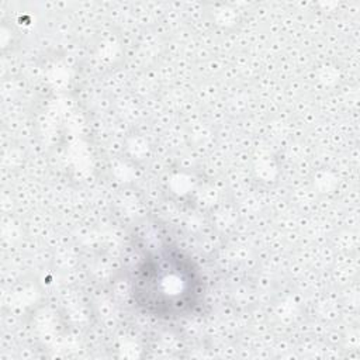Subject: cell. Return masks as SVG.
Instances as JSON below:
<instances>
[{
	"label": "cell",
	"mask_w": 360,
	"mask_h": 360,
	"mask_svg": "<svg viewBox=\"0 0 360 360\" xmlns=\"http://www.w3.org/2000/svg\"><path fill=\"white\" fill-rule=\"evenodd\" d=\"M129 294L135 307L153 318L180 319L198 312L205 284L197 263L183 250L163 245L134 266Z\"/></svg>",
	"instance_id": "1"
}]
</instances>
